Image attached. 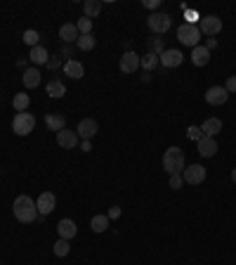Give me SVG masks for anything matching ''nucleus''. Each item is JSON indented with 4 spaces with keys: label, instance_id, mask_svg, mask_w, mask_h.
<instances>
[{
    "label": "nucleus",
    "instance_id": "f704fd0d",
    "mask_svg": "<svg viewBox=\"0 0 236 265\" xmlns=\"http://www.w3.org/2000/svg\"><path fill=\"white\" fill-rule=\"evenodd\" d=\"M225 90L227 92H236V76H229L227 83H225Z\"/></svg>",
    "mask_w": 236,
    "mask_h": 265
},
{
    "label": "nucleus",
    "instance_id": "6e6552de",
    "mask_svg": "<svg viewBox=\"0 0 236 265\" xmlns=\"http://www.w3.org/2000/svg\"><path fill=\"white\" fill-rule=\"evenodd\" d=\"M229 100V92L225 90V85H213L206 90V102L213 104V107H220V104H225Z\"/></svg>",
    "mask_w": 236,
    "mask_h": 265
},
{
    "label": "nucleus",
    "instance_id": "bb28decb",
    "mask_svg": "<svg viewBox=\"0 0 236 265\" xmlns=\"http://www.w3.org/2000/svg\"><path fill=\"white\" fill-rule=\"evenodd\" d=\"M156 64H161V62H158V55H154V52H146V55L142 57V62H139V66H142L144 71L156 69Z\"/></svg>",
    "mask_w": 236,
    "mask_h": 265
},
{
    "label": "nucleus",
    "instance_id": "58836bf2",
    "mask_svg": "<svg viewBox=\"0 0 236 265\" xmlns=\"http://www.w3.org/2000/svg\"><path fill=\"white\" fill-rule=\"evenodd\" d=\"M203 47H206V50L210 52V50H215V47H218V40H215V38H208V43H206Z\"/></svg>",
    "mask_w": 236,
    "mask_h": 265
},
{
    "label": "nucleus",
    "instance_id": "72a5a7b5",
    "mask_svg": "<svg viewBox=\"0 0 236 265\" xmlns=\"http://www.w3.org/2000/svg\"><path fill=\"white\" fill-rule=\"evenodd\" d=\"M182 185H184L182 175H170V187H173V190H180Z\"/></svg>",
    "mask_w": 236,
    "mask_h": 265
},
{
    "label": "nucleus",
    "instance_id": "20e7f679",
    "mask_svg": "<svg viewBox=\"0 0 236 265\" xmlns=\"http://www.w3.org/2000/svg\"><path fill=\"white\" fill-rule=\"evenodd\" d=\"M177 40H180L182 45H189L191 50H194L201 40L199 26H196V24H182V26H177Z\"/></svg>",
    "mask_w": 236,
    "mask_h": 265
},
{
    "label": "nucleus",
    "instance_id": "c756f323",
    "mask_svg": "<svg viewBox=\"0 0 236 265\" xmlns=\"http://www.w3.org/2000/svg\"><path fill=\"white\" fill-rule=\"evenodd\" d=\"M38 40H40V33H38V31H33V28L24 31V43H26V45L38 47Z\"/></svg>",
    "mask_w": 236,
    "mask_h": 265
},
{
    "label": "nucleus",
    "instance_id": "f257e3e1",
    "mask_svg": "<svg viewBox=\"0 0 236 265\" xmlns=\"http://www.w3.org/2000/svg\"><path fill=\"white\" fill-rule=\"evenodd\" d=\"M12 211H14V218L19 223H33L38 218V206L28 194H19L14 204H12Z\"/></svg>",
    "mask_w": 236,
    "mask_h": 265
},
{
    "label": "nucleus",
    "instance_id": "2eb2a0df",
    "mask_svg": "<svg viewBox=\"0 0 236 265\" xmlns=\"http://www.w3.org/2000/svg\"><path fill=\"white\" fill-rule=\"evenodd\" d=\"M196 147H199V154L206 156V159H210V156L218 154V142H215V137H201L199 142H196Z\"/></svg>",
    "mask_w": 236,
    "mask_h": 265
},
{
    "label": "nucleus",
    "instance_id": "f3484780",
    "mask_svg": "<svg viewBox=\"0 0 236 265\" xmlns=\"http://www.w3.org/2000/svg\"><path fill=\"white\" fill-rule=\"evenodd\" d=\"M83 73H85V69H83V64L81 62H76V59H69V62L64 64V76H69V78H73V81L83 78Z\"/></svg>",
    "mask_w": 236,
    "mask_h": 265
},
{
    "label": "nucleus",
    "instance_id": "ddd939ff",
    "mask_svg": "<svg viewBox=\"0 0 236 265\" xmlns=\"http://www.w3.org/2000/svg\"><path fill=\"white\" fill-rule=\"evenodd\" d=\"M57 145L64 147V149H73V147L78 145V133L76 130H69V128H64L57 133Z\"/></svg>",
    "mask_w": 236,
    "mask_h": 265
},
{
    "label": "nucleus",
    "instance_id": "4468645a",
    "mask_svg": "<svg viewBox=\"0 0 236 265\" xmlns=\"http://www.w3.org/2000/svg\"><path fill=\"white\" fill-rule=\"evenodd\" d=\"M57 232H59V239H73L78 235V228L71 218H62L57 223Z\"/></svg>",
    "mask_w": 236,
    "mask_h": 265
},
{
    "label": "nucleus",
    "instance_id": "5701e85b",
    "mask_svg": "<svg viewBox=\"0 0 236 265\" xmlns=\"http://www.w3.org/2000/svg\"><path fill=\"white\" fill-rule=\"evenodd\" d=\"M21 81H24L26 88H38L40 85V71L38 69H26L24 76H21Z\"/></svg>",
    "mask_w": 236,
    "mask_h": 265
},
{
    "label": "nucleus",
    "instance_id": "dca6fc26",
    "mask_svg": "<svg viewBox=\"0 0 236 265\" xmlns=\"http://www.w3.org/2000/svg\"><path fill=\"white\" fill-rule=\"evenodd\" d=\"M191 62H194V66H208L210 52L203 45H196L194 50H191Z\"/></svg>",
    "mask_w": 236,
    "mask_h": 265
},
{
    "label": "nucleus",
    "instance_id": "f8f14e48",
    "mask_svg": "<svg viewBox=\"0 0 236 265\" xmlns=\"http://www.w3.org/2000/svg\"><path fill=\"white\" fill-rule=\"evenodd\" d=\"M139 62H142V57L137 55V52H125V55L120 57V71L123 73H137Z\"/></svg>",
    "mask_w": 236,
    "mask_h": 265
},
{
    "label": "nucleus",
    "instance_id": "4c0bfd02",
    "mask_svg": "<svg viewBox=\"0 0 236 265\" xmlns=\"http://www.w3.org/2000/svg\"><path fill=\"white\" fill-rule=\"evenodd\" d=\"M107 216H109V220H111V218H118V216H120V209H118V206H111Z\"/></svg>",
    "mask_w": 236,
    "mask_h": 265
},
{
    "label": "nucleus",
    "instance_id": "1a4fd4ad",
    "mask_svg": "<svg viewBox=\"0 0 236 265\" xmlns=\"http://www.w3.org/2000/svg\"><path fill=\"white\" fill-rule=\"evenodd\" d=\"M36 206H38V216H50L57 206V197L52 192H43L40 197H38Z\"/></svg>",
    "mask_w": 236,
    "mask_h": 265
},
{
    "label": "nucleus",
    "instance_id": "2f4dec72",
    "mask_svg": "<svg viewBox=\"0 0 236 265\" xmlns=\"http://www.w3.org/2000/svg\"><path fill=\"white\" fill-rule=\"evenodd\" d=\"M187 137H189L191 142H199L201 137H203V130H201V126H189V128H187Z\"/></svg>",
    "mask_w": 236,
    "mask_h": 265
},
{
    "label": "nucleus",
    "instance_id": "c85d7f7f",
    "mask_svg": "<svg viewBox=\"0 0 236 265\" xmlns=\"http://www.w3.org/2000/svg\"><path fill=\"white\" fill-rule=\"evenodd\" d=\"M71 251V244H69V239H57L55 242V256H66Z\"/></svg>",
    "mask_w": 236,
    "mask_h": 265
},
{
    "label": "nucleus",
    "instance_id": "a878e982",
    "mask_svg": "<svg viewBox=\"0 0 236 265\" xmlns=\"http://www.w3.org/2000/svg\"><path fill=\"white\" fill-rule=\"evenodd\" d=\"M12 104H14V109L21 114V111L28 109V104H31V97H28L26 92H17V95H14V100H12Z\"/></svg>",
    "mask_w": 236,
    "mask_h": 265
},
{
    "label": "nucleus",
    "instance_id": "0eeeda50",
    "mask_svg": "<svg viewBox=\"0 0 236 265\" xmlns=\"http://www.w3.org/2000/svg\"><path fill=\"white\" fill-rule=\"evenodd\" d=\"M182 180L187 185H201L206 180V168L201 164H191V166H184L182 171Z\"/></svg>",
    "mask_w": 236,
    "mask_h": 265
},
{
    "label": "nucleus",
    "instance_id": "aec40b11",
    "mask_svg": "<svg viewBox=\"0 0 236 265\" xmlns=\"http://www.w3.org/2000/svg\"><path fill=\"white\" fill-rule=\"evenodd\" d=\"M45 126L52 130V133H59V130L66 128V121H64L62 114H47V116H45Z\"/></svg>",
    "mask_w": 236,
    "mask_h": 265
},
{
    "label": "nucleus",
    "instance_id": "473e14b6",
    "mask_svg": "<svg viewBox=\"0 0 236 265\" xmlns=\"http://www.w3.org/2000/svg\"><path fill=\"white\" fill-rule=\"evenodd\" d=\"M149 52H154V55H161V52H163V43H161V38H154V40L149 43Z\"/></svg>",
    "mask_w": 236,
    "mask_h": 265
},
{
    "label": "nucleus",
    "instance_id": "7c9ffc66",
    "mask_svg": "<svg viewBox=\"0 0 236 265\" xmlns=\"http://www.w3.org/2000/svg\"><path fill=\"white\" fill-rule=\"evenodd\" d=\"M76 45L81 47L83 52H90L92 47H95V38H92V36H81L78 40H76Z\"/></svg>",
    "mask_w": 236,
    "mask_h": 265
},
{
    "label": "nucleus",
    "instance_id": "79ce46f5",
    "mask_svg": "<svg viewBox=\"0 0 236 265\" xmlns=\"http://www.w3.org/2000/svg\"><path fill=\"white\" fill-rule=\"evenodd\" d=\"M232 183H236V168L232 171Z\"/></svg>",
    "mask_w": 236,
    "mask_h": 265
},
{
    "label": "nucleus",
    "instance_id": "e433bc0d",
    "mask_svg": "<svg viewBox=\"0 0 236 265\" xmlns=\"http://www.w3.org/2000/svg\"><path fill=\"white\" fill-rule=\"evenodd\" d=\"M199 21V14H196V9L194 12H187V24H196Z\"/></svg>",
    "mask_w": 236,
    "mask_h": 265
},
{
    "label": "nucleus",
    "instance_id": "cd10ccee",
    "mask_svg": "<svg viewBox=\"0 0 236 265\" xmlns=\"http://www.w3.org/2000/svg\"><path fill=\"white\" fill-rule=\"evenodd\" d=\"M76 28H78V33H81V36H92V19H88V17L78 19Z\"/></svg>",
    "mask_w": 236,
    "mask_h": 265
},
{
    "label": "nucleus",
    "instance_id": "423d86ee",
    "mask_svg": "<svg viewBox=\"0 0 236 265\" xmlns=\"http://www.w3.org/2000/svg\"><path fill=\"white\" fill-rule=\"evenodd\" d=\"M199 31H201V36L215 38L222 31V19L215 17V14H208V17L199 19Z\"/></svg>",
    "mask_w": 236,
    "mask_h": 265
},
{
    "label": "nucleus",
    "instance_id": "a211bd4d",
    "mask_svg": "<svg viewBox=\"0 0 236 265\" xmlns=\"http://www.w3.org/2000/svg\"><path fill=\"white\" fill-rule=\"evenodd\" d=\"M59 38H62L64 43H76V40L81 38V33H78L76 24H62V28H59Z\"/></svg>",
    "mask_w": 236,
    "mask_h": 265
},
{
    "label": "nucleus",
    "instance_id": "7ed1b4c3",
    "mask_svg": "<svg viewBox=\"0 0 236 265\" xmlns=\"http://www.w3.org/2000/svg\"><path fill=\"white\" fill-rule=\"evenodd\" d=\"M146 26H149V31L156 33V36L168 33V31L173 28V17H170L168 12H154L151 17L146 19Z\"/></svg>",
    "mask_w": 236,
    "mask_h": 265
},
{
    "label": "nucleus",
    "instance_id": "b1692460",
    "mask_svg": "<svg viewBox=\"0 0 236 265\" xmlns=\"http://www.w3.org/2000/svg\"><path fill=\"white\" fill-rule=\"evenodd\" d=\"M31 62L33 64H47V59H50V55H47V50L43 45H38V47H31Z\"/></svg>",
    "mask_w": 236,
    "mask_h": 265
},
{
    "label": "nucleus",
    "instance_id": "412c9836",
    "mask_svg": "<svg viewBox=\"0 0 236 265\" xmlns=\"http://www.w3.org/2000/svg\"><path fill=\"white\" fill-rule=\"evenodd\" d=\"M100 12H102V2H100V0H85V2H83V14H85L88 19L100 17Z\"/></svg>",
    "mask_w": 236,
    "mask_h": 265
},
{
    "label": "nucleus",
    "instance_id": "f03ea898",
    "mask_svg": "<svg viewBox=\"0 0 236 265\" xmlns=\"http://www.w3.org/2000/svg\"><path fill=\"white\" fill-rule=\"evenodd\" d=\"M163 171L168 175H182L184 171V152L180 147H168L163 154Z\"/></svg>",
    "mask_w": 236,
    "mask_h": 265
},
{
    "label": "nucleus",
    "instance_id": "9b49d317",
    "mask_svg": "<svg viewBox=\"0 0 236 265\" xmlns=\"http://www.w3.org/2000/svg\"><path fill=\"white\" fill-rule=\"evenodd\" d=\"M76 133H78V137H83V140H92V137L100 133V126H97L95 119H83V121H78Z\"/></svg>",
    "mask_w": 236,
    "mask_h": 265
},
{
    "label": "nucleus",
    "instance_id": "ea45409f",
    "mask_svg": "<svg viewBox=\"0 0 236 265\" xmlns=\"http://www.w3.org/2000/svg\"><path fill=\"white\" fill-rule=\"evenodd\" d=\"M81 149H83V152H90V149H92V145H90V140H83V145H81Z\"/></svg>",
    "mask_w": 236,
    "mask_h": 265
},
{
    "label": "nucleus",
    "instance_id": "c9c22d12",
    "mask_svg": "<svg viewBox=\"0 0 236 265\" xmlns=\"http://www.w3.org/2000/svg\"><path fill=\"white\" fill-rule=\"evenodd\" d=\"M144 7H149V9H158V7H161V0H144Z\"/></svg>",
    "mask_w": 236,
    "mask_h": 265
},
{
    "label": "nucleus",
    "instance_id": "4be33fe9",
    "mask_svg": "<svg viewBox=\"0 0 236 265\" xmlns=\"http://www.w3.org/2000/svg\"><path fill=\"white\" fill-rule=\"evenodd\" d=\"M45 92L50 95V97L59 100V97H64V95H66V85H64L62 81H50L45 85Z\"/></svg>",
    "mask_w": 236,
    "mask_h": 265
},
{
    "label": "nucleus",
    "instance_id": "a19ab883",
    "mask_svg": "<svg viewBox=\"0 0 236 265\" xmlns=\"http://www.w3.org/2000/svg\"><path fill=\"white\" fill-rule=\"evenodd\" d=\"M47 66H50V69H57V66H59V59H47Z\"/></svg>",
    "mask_w": 236,
    "mask_h": 265
},
{
    "label": "nucleus",
    "instance_id": "393cba45",
    "mask_svg": "<svg viewBox=\"0 0 236 265\" xmlns=\"http://www.w3.org/2000/svg\"><path fill=\"white\" fill-rule=\"evenodd\" d=\"M90 228H92V232H104V230L109 228V216H104V213L95 216L90 220Z\"/></svg>",
    "mask_w": 236,
    "mask_h": 265
},
{
    "label": "nucleus",
    "instance_id": "6ab92c4d",
    "mask_svg": "<svg viewBox=\"0 0 236 265\" xmlns=\"http://www.w3.org/2000/svg\"><path fill=\"white\" fill-rule=\"evenodd\" d=\"M201 130H203V135L206 137H215L222 130V121L220 119H206L201 123Z\"/></svg>",
    "mask_w": 236,
    "mask_h": 265
},
{
    "label": "nucleus",
    "instance_id": "39448f33",
    "mask_svg": "<svg viewBox=\"0 0 236 265\" xmlns=\"http://www.w3.org/2000/svg\"><path fill=\"white\" fill-rule=\"evenodd\" d=\"M33 128H36V116L33 114H28V111H21V114H17L14 116V121H12V130L17 133V135H31L33 133Z\"/></svg>",
    "mask_w": 236,
    "mask_h": 265
},
{
    "label": "nucleus",
    "instance_id": "9d476101",
    "mask_svg": "<svg viewBox=\"0 0 236 265\" xmlns=\"http://www.w3.org/2000/svg\"><path fill=\"white\" fill-rule=\"evenodd\" d=\"M158 62L165 66V69H175V66H180L184 62V55H182L180 50H163L161 55H158Z\"/></svg>",
    "mask_w": 236,
    "mask_h": 265
}]
</instances>
